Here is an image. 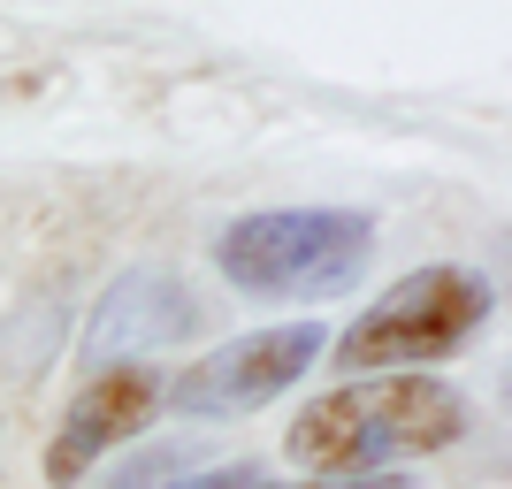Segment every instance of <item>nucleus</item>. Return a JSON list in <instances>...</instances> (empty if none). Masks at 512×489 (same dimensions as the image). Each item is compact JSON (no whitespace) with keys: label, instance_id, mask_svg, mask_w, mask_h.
<instances>
[{"label":"nucleus","instance_id":"f03ea898","mask_svg":"<svg viewBox=\"0 0 512 489\" xmlns=\"http://www.w3.org/2000/svg\"><path fill=\"white\" fill-rule=\"evenodd\" d=\"M367 253H375V222L352 207H276L214 237V268L245 298H329L360 283Z\"/></svg>","mask_w":512,"mask_h":489},{"label":"nucleus","instance_id":"7ed1b4c3","mask_svg":"<svg viewBox=\"0 0 512 489\" xmlns=\"http://www.w3.org/2000/svg\"><path fill=\"white\" fill-rule=\"evenodd\" d=\"M490 321V283L474 268H413L398 276L352 329L337 337V367L344 375H390V367H428L459 352Z\"/></svg>","mask_w":512,"mask_h":489},{"label":"nucleus","instance_id":"423d86ee","mask_svg":"<svg viewBox=\"0 0 512 489\" xmlns=\"http://www.w3.org/2000/svg\"><path fill=\"white\" fill-rule=\"evenodd\" d=\"M123 489H161V474H130ZM169 489H299V482H276V474H260V467H222V474H184Z\"/></svg>","mask_w":512,"mask_h":489},{"label":"nucleus","instance_id":"f257e3e1","mask_svg":"<svg viewBox=\"0 0 512 489\" xmlns=\"http://www.w3.org/2000/svg\"><path fill=\"white\" fill-rule=\"evenodd\" d=\"M467 428H474V413L444 375H360V383H337L321 398H306L283 451L306 474L360 482V474L390 467V459L451 451Z\"/></svg>","mask_w":512,"mask_h":489},{"label":"nucleus","instance_id":"39448f33","mask_svg":"<svg viewBox=\"0 0 512 489\" xmlns=\"http://www.w3.org/2000/svg\"><path fill=\"white\" fill-rule=\"evenodd\" d=\"M153 405H161V375H153V367L115 360L107 375H92V383L69 398L62 428H54V444H46V482H54V489L85 482L107 451L130 444V436L153 421Z\"/></svg>","mask_w":512,"mask_h":489},{"label":"nucleus","instance_id":"20e7f679","mask_svg":"<svg viewBox=\"0 0 512 489\" xmlns=\"http://www.w3.org/2000/svg\"><path fill=\"white\" fill-rule=\"evenodd\" d=\"M321 344H329L321 321H276V329L230 337L222 352L192 360L169 390H161V398H169L176 413H253V405L283 398V390L299 383L306 367L321 360Z\"/></svg>","mask_w":512,"mask_h":489}]
</instances>
